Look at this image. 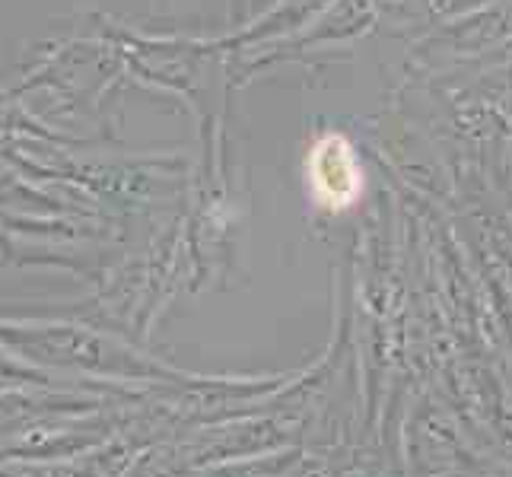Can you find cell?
I'll use <instances>...</instances> for the list:
<instances>
[{"mask_svg": "<svg viewBox=\"0 0 512 477\" xmlns=\"http://www.w3.org/2000/svg\"><path fill=\"white\" fill-rule=\"evenodd\" d=\"M306 188L315 207L341 214L360 201L363 194V163L350 140L338 131L315 137L306 153Z\"/></svg>", "mask_w": 512, "mask_h": 477, "instance_id": "cell-1", "label": "cell"}]
</instances>
